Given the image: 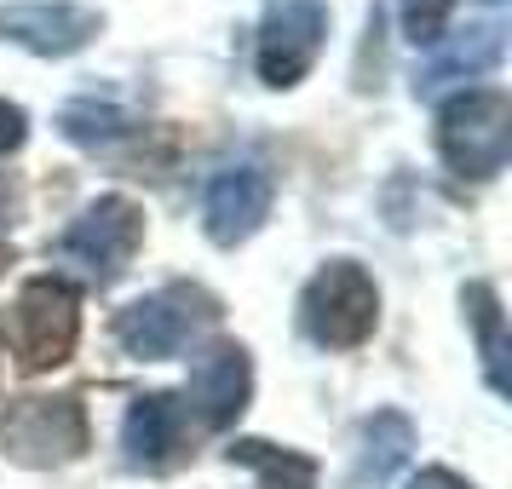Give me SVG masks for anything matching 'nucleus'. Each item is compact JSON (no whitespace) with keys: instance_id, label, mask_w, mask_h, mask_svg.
<instances>
[{"instance_id":"obj_3","label":"nucleus","mask_w":512,"mask_h":489,"mask_svg":"<svg viewBox=\"0 0 512 489\" xmlns=\"http://www.w3.org/2000/svg\"><path fill=\"white\" fill-rule=\"evenodd\" d=\"M81 334V294L64 277H29L12 300V351L29 374L70 363Z\"/></svg>"},{"instance_id":"obj_19","label":"nucleus","mask_w":512,"mask_h":489,"mask_svg":"<svg viewBox=\"0 0 512 489\" xmlns=\"http://www.w3.org/2000/svg\"><path fill=\"white\" fill-rule=\"evenodd\" d=\"M409 489H472V484H466V478H455L449 466H426V472H415V478H409Z\"/></svg>"},{"instance_id":"obj_5","label":"nucleus","mask_w":512,"mask_h":489,"mask_svg":"<svg viewBox=\"0 0 512 489\" xmlns=\"http://www.w3.org/2000/svg\"><path fill=\"white\" fill-rule=\"evenodd\" d=\"M139 242H144V208L139 202H133V196H98L93 208L58 236V259L104 288V282H116L121 271H127V259L139 254Z\"/></svg>"},{"instance_id":"obj_16","label":"nucleus","mask_w":512,"mask_h":489,"mask_svg":"<svg viewBox=\"0 0 512 489\" xmlns=\"http://www.w3.org/2000/svg\"><path fill=\"white\" fill-rule=\"evenodd\" d=\"M58 133H64L70 144L98 150V144H116L121 133H133V116L116 110V104H98V98H75L70 110L58 116Z\"/></svg>"},{"instance_id":"obj_10","label":"nucleus","mask_w":512,"mask_h":489,"mask_svg":"<svg viewBox=\"0 0 512 489\" xmlns=\"http://www.w3.org/2000/svg\"><path fill=\"white\" fill-rule=\"evenodd\" d=\"M121 449L127 461L144 466V472H167V466L185 461L190 449V403L173 392H150L139 397L127 420H121Z\"/></svg>"},{"instance_id":"obj_13","label":"nucleus","mask_w":512,"mask_h":489,"mask_svg":"<svg viewBox=\"0 0 512 489\" xmlns=\"http://www.w3.org/2000/svg\"><path fill=\"white\" fill-rule=\"evenodd\" d=\"M409 449H415V426H409V415H397V409H374V415L363 420V449H357V466H351L346 489H386V478L409 461Z\"/></svg>"},{"instance_id":"obj_18","label":"nucleus","mask_w":512,"mask_h":489,"mask_svg":"<svg viewBox=\"0 0 512 489\" xmlns=\"http://www.w3.org/2000/svg\"><path fill=\"white\" fill-rule=\"evenodd\" d=\"M24 139H29V116L18 110V104H6V98H0V156H12Z\"/></svg>"},{"instance_id":"obj_6","label":"nucleus","mask_w":512,"mask_h":489,"mask_svg":"<svg viewBox=\"0 0 512 489\" xmlns=\"http://www.w3.org/2000/svg\"><path fill=\"white\" fill-rule=\"evenodd\" d=\"M0 449L18 466H64L87 449L81 397H24L0 420Z\"/></svg>"},{"instance_id":"obj_8","label":"nucleus","mask_w":512,"mask_h":489,"mask_svg":"<svg viewBox=\"0 0 512 489\" xmlns=\"http://www.w3.org/2000/svg\"><path fill=\"white\" fill-rule=\"evenodd\" d=\"M271 196H277V185H271L265 167L254 162L225 167V173H213L208 196H202V225H208V236L219 248H236L271 219Z\"/></svg>"},{"instance_id":"obj_9","label":"nucleus","mask_w":512,"mask_h":489,"mask_svg":"<svg viewBox=\"0 0 512 489\" xmlns=\"http://www.w3.org/2000/svg\"><path fill=\"white\" fill-rule=\"evenodd\" d=\"M98 35V12L75 0H18L0 6V41L41 52V58H70Z\"/></svg>"},{"instance_id":"obj_11","label":"nucleus","mask_w":512,"mask_h":489,"mask_svg":"<svg viewBox=\"0 0 512 489\" xmlns=\"http://www.w3.org/2000/svg\"><path fill=\"white\" fill-rule=\"evenodd\" d=\"M248 392H254V369H248V351L219 340L196 357L185 386V403L202 415V426H231L242 409H248Z\"/></svg>"},{"instance_id":"obj_12","label":"nucleus","mask_w":512,"mask_h":489,"mask_svg":"<svg viewBox=\"0 0 512 489\" xmlns=\"http://www.w3.org/2000/svg\"><path fill=\"white\" fill-rule=\"evenodd\" d=\"M501 64V24H478V29H461L449 41H432V58L415 70V93L432 98L455 81H478Z\"/></svg>"},{"instance_id":"obj_15","label":"nucleus","mask_w":512,"mask_h":489,"mask_svg":"<svg viewBox=\"0 0 512 489\" xmlns=\"http://www.w3.org/2000/svg\"><path fill=\"white\" fill-rule=\"evenodd\" d=\"M466 317L478 323V346H484V374H489V392L507 397V334H501V300L489 282H472L461 294Z\"/></svg>"},{"instance_id":"obj_17","label":"nucleus","mask_w":512,"mask_h":489,"mask_svg":"<svg viewBox=\"0 0 512 489\" xmlns=\"http://www.w3.org/2000/svg\"><path fill=\"white\" fill-rule=\"evenodd\" d=\"M397 6H403V35H409L415 47L443 41V24H449V12H455V0H397Z\"/></svg>"},{"instance_id":"obj_2","label":"nucleus","mask_w":512,"mask_h":489,"mask_svg":"<svg viewBox=\"0 0 512 489\" xmlns=\"http://www.w3.org/2000/svg\"><path fill=\"white\" fill-rule=\"evenodd\" d=\"M300 323H305V334L328 351L363 346L374 334V323H380V288H374V277L363 265L334 259V265H323L317 277L305 282Z\"/></svg>"},{"instance_id":"obj_1","label":"nucleus","mask_w":512,"mask_h":489,"mask_svg":"<svg viewBox=\"0 0 512 489\" xmlns=\"http://www.w3.org/2000/svg\"><path fill=\"white\" fill-rule=\"evenodd\" d=\"M219 323V300L196 282H167L156 294L133 300L116 317V346L139 363H167L202 334V328Z\"/></svg>"},{"instance_id":"obj_4","label":"nucleus","mask_w":512,"mask_h":489,"mask_svg":"<svg viewBox=\"0 0 512 489\" xmlns=\"http://www.w3.org/2000/svg\"><path fill=\"white\" fill-rule=\"evenodd\" d=\"M443 162L466 179H495L512 156V104L507 93H461L438 116Z\"/></svg>"},{"instance_id":"obj_7","label":"nucleus","mask_w":512,"mask_h":489,"mask_svg":"<svg viewBox=\"0 0 512 489\" xmlns=\"http://www.w3.org/2000/svg\"><path fill=\"white\" fill-rule=\"evenodd\" d=\"M323 41H328L323 0H265V18H259V81L265 87L305 81Z\"/></svg>"},{"instance_id":"obj_14","label":"nucleus","mask_w":512,"mask_h":489,"mask_svg":"<svg viewBox=\"0 0 512 489\" xmlns=\"http://www.w3.org/2000/svg\"><path fill=\"white\" fill-rule=\"evenodd\" d=\"M231 461H248L259 472V489H317V461L300 449H271L259 438H242L231 449Z\"/></svg>"}]
</instances>
